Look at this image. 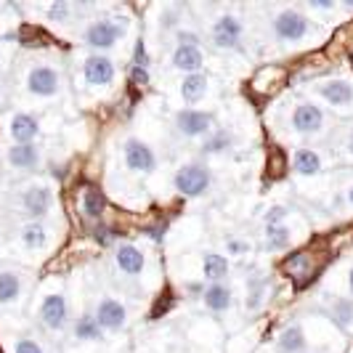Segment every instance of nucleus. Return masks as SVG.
Masks as SVG:
<instances>
[{"label": "nucleus", "instance_id": "nucleus-1", "mask_svg": "<svg viewBox=\"0 0 353 353\" xmlns=\"http://www.w3.org/2000/svg\"><path fill=\"white\" fill-rule=\"evenodd\" d=\"M271 32L282 43H305L316 35V24L311 17H305L301 8L284 6L271 19Z\"/></svg>", "mask_w": 353, "mask_h": 353}, {"label": "nucleus", "instance_id": "nucleus-2", "mask_svg": "<svg viewBox=\"0 0 353 353\" xmlns=\"http://www.w3.org/2000/svg\"><path fill=\"white\" fill-rule=\"evenodd\" d=\"M128 27H130V21H128V19L99 17V19H93L88 27H85L83 40H85V46H90L96 53L109 51V48H114V46L128 35Z\"/></svg>", "mask_w": 353, "mask_h": 353}, {"label": "nucleus", "instance_id": "nucleus-3", "mask_svg": "<svg viewBox=\"0 0 353 353\" xmlns=\"http://www.w3.org/2000/svg\"><path fill=\"white\" fill-rule=\"evenodd\" d=\"M176 192L183 196H202L210 192L212 186V173L205 162H186L176 170Z\"/></svg>", "mask_w": 353, "mask_h": 353}, {"label": "nucleus", "instance_id": "nucleus-4", "mask_svg": "<svg viewBox=\"0 0 353 353\" xmlns=\"http://www.w3.org/2000/svg\"><path fill=\"white\" fill-rule=\"evenodd\" d=\"M242 37H245V21L236 17V14H223V17H218L212 21L210 40L215 48L234 51V48H239Z\"/></svg>", "mask_w": 353, "mask_h": 353}, {"label": "nucleus", "instance_id": "nucleus-5", "mask_svg": "<svg viewBox=\"0 0 353 353\" xmlns=\"http://www.w3.org/2000/svg\"><path fill=\"white\" fill-rule=\"evenodd\" d=\"M117 70H114V61L104 56V53H90L83 59V80L88 88L104 90L114 83Z\"/></svg>", "mask_w": 353, "mask_h": 353}, {"label": "nucleus", "instance_id": "nucleus-6", "mask_svg": "<svg viewBox=\"0 0 353 353\" xmlns=\"http://www.w3.org/2000/svg\"><path fill=\"white\" fill-rule=\"evenodd\" d=\"M27 90L35 99H53L61 93V74L51 64H35L27 72Z\"/></svg>", "mask_w": 353, "mask_h": 353}, {"label": "nucleus", "instance_id": "nucleus-7", "mask_svg": "<svg viewBox=\"0 0 353 353\" xmlns=\"http://www.w3.org/2000/svg\"><path fill=\"white\" fill-rule=\"evenodd\" d=\"M173 125L183 139H208L212 133V114L202 109H178Z\"/></svg>", "mask_w": 353, "mask_h": 353}, {"label": "nucleus", "instance_id": "nucleus-8", "mask_svg": "<svg viewBox=\"0 0 353 353\" xmlns=\"http://www.w3.org/2000/svg\"><path fill=\"white\" fill-rule=\"evenodd\" d=\"M290 123H292V130L301 136H319L327 125V114L316 101H301L292 109Z\"/></svg>", "mask_w": 353, "mask_h": 353}, {"label": "nucleus", "instance_id": "nucleus-9", "mask_svg": "<svg viewBox=\"0 0 353 353\" xmlns=\"http://www.w3.org/2000/svg\"><path fill=\"white\" fill-rule=\"evenodd\" d=\"M93 319L99 321L101 332H120V330L128 327V308H125L123 301L104 295L93 308Z\"/></svg>", "mask_w": 353, "mask_h": 353}, {"label": "nucleus", "instance_id": "nucleus-10", "mask_svg": "<svg viewBox=\"0 0 353 353\" xmlns=\"http://www.w3.org/2000/svg\"><path fill=\"white\" fill-rule=\"evenodd\" d=\"M316 93L340 112H353V80L348 77H330L316 83Z\"/></svg>", "mask_w": 353, "mask_h": 353}, {"label": "nucleus", "instance_id": "nucleus-11", "mask_svg": "<svg viewBox=\"0 0 353 353\" xmlns=\"http://www.w3.org/2000/svg\"><path fill=\"white\" fill-rule=\"evenodd\" d=\"M123 159H125V168L130 170V173H152L154 168H157V154H154V149L149 146L146 141L141 139H128L123 146Z\"/></svg>", "mask_w": 353, "mask_h": 353}, {"label": "nucleus", "instance_id": "nucleus-12", "mask_svg": "<svg viewBox=\"0 0 353 353\" xmlns=\"http://www.w3.org/2000/svg\"><path fill=\"white\" fill-rule=\"evenodd\" d=\"M40 321L51 332H59V330L67 327V321H70V305H67L64 292H46L43 295V301H40Z\"/></svg>", "mask_w": 353, "mask_h": 353}, {"label": "nucleus", "instance_id": "nucleus-13", "mask_svg": "<svg viewBox=\"0 0 353 353\" xmlns=\"http://www.w3.org/2000/svg\"><path fill=\"white\" fill-rule=\"evenodd\" d=\"M21 208H24L27 215H32V218H43L53 208V192L48 186H43V183H35V186H30L21 194Z\"/></svg>", "mask_w": 353, "mask_h": 353}, {"label": "nucleus", "instance_id": "nucleus-14", "mask_svg": "<svg viewBox=\"0 0 353 353\" xmlns=\"http://www.w3.org/2000/svg\"><path fill=\"white\" fill-rule=\"evenodd\" d=\"M170 67L183 74H196L205 67V53L199 46H176L170 53Z\"/></svg>", "mask_w": 353, "mask_h": 353}, {"label": "nucleus", "instance_id": "nucleus-15", "mask_svg": "<svg viewBox=\"0 0 353 353\" xmlns=\"http://www.w3.org/2000/svg\"><path fill=\"white\" fill-rule=\"evenodd\" d=\"M114 265L128 276H139L143 271V265H146V255L141 252V248L123 242V245L114 248Z\"/></svg>", "mask_w": 353, "mask_h": 353}, {"label": "nucleus", "instance_id": "nucleus-16", "mask_svg": "<svg viewBox=\"0 0 353 353\" xmlns=\"http://www.w3.org/2000/svg\"><path fill=\"white\" fill-rule=\"evenodd\" d=\"M202 303L212 314H226L231 308V303H234V292H231V287L226 282L208 284L202 290Z\"/></svg>", "mask_w": 353, "mask_h": 353}, {"label": "nucleus", "instance_id": "nucleus-17", "mask_svg": "<svg viewBox=\"0 0 353 353\" xmlns=\"http://www.w3.org/2000/svg\"><path fill=\"white\" fill-rule=\"evenodd\" d=\"M292 170H295L298 176H303V178L321 176V170H324L321 154H319L316 149H308V146L295 149V154H292Z\"/></svg>", "mask_w": 353, "mask_h": 353}, {"label": "nucleus", "instance_id": "nucleus-18", "mask_svg": "<svg viewBox=\"0 0 353 353\" xmlns=\"http://www.w3.org/2000/svg\"><path fill=\"white\" fill-rule=\"evenodd\" d=\"M6 159L17 170H35L37 165H40V149H37L35 143H14L6 152Z\"/></svg>", "mask_w": 353, "mask_h": 353}, {"label": "nucleus", "instance_id": "nucleus-19", "mask_svg": "<svg viewBox=\"0 0 353 353\" xmlns=\"http://www.w3.org/2000/svg\"><path fill=\"white\" fill-rule=\"evenodd\" d=\"M208 88H210L208 74L196 72V74H183L178 93H181V99H183L186 104H196V101H202V99L208 96Z\"/></svg>", "mask_w": 353, "mask_h": 353}, {"label": "nucleus", "instance_id": "nucleus-20", "mask_svg": "<svg viewBox=\"0 0 353 353\" xmlns=\"http://www.w3.org/2000/svg\"><path fill=\"white\" fill-rule=\"evenodd\" d=\"M11 139L17 143H32L37 139V133H40V123H37V117L32 114H27V112H19L14 114V120H11Z\"/></svg>", "mask_w": 353, "mask_h": 353}, {"label": "nucleus", "instance_id": "nucleus-21", "mask_svg": "<svg viewBox=\"0 0 353 353\" xmlns=\"http://www.w3.org/2000/svg\"><path fill=\"white\" fill-rule=\"evenodd\" d=\"M229 258H223L221 252H212L208 250L205 255H202V276L208 279L210 284H218L223 282L226 276H229Z\"/></svg>", "mask_w": 353, "mask_h": 353}, {"label": "nucleus", "instance_id": "nucleus-22", "mask_svg": "<svg viewBox=\"0 0 353 353\" xmlns=\"http://www.w3.org/2000/svg\"><path fill=\"white\" fill-rule=\"evenodd\" d=\"M305 345H308V337H305V330H303L301 324L287 327V330H282V335L276 337L279 353H303Z\"/></svg>", "mask_w": 353, "mask_h": 353}, {"label": "nucleus", "instance_id": "nucleus-23", "mask_svg": "<svg viewBox=\"0 0 353 353\" xmlns=\"http://www.w3.org/2000/svg\"><path fill=\"white\" fill-rule=\"evenodd\" d=\"M72 335H74V340H80V343H99L104 337V332H101L99 321L93 319V314H83V316L74 321Z\"/></svg>", "mask_w": 353, "mask_h": 353}, {"label": "nucleus", "instance_id": "nucleus-24", "mask_svg": "<svg viewBox=\"0 0 353 353\" xmlns=\"http://www.w3.org/2000/svg\"><path fill=\"white\" fill-rule=\"evenodd\" d=\"M21 298V276L17 271H0V305H11Z\"/></svg>", "mask_w": 353, "mask_h": 353}, {"label": "nucleus", "instance_id": "nucleus-25", "mask_svg": "<svg viewBox=\"0 0 353 353\" xmlns=\"http://www.w3.org/2000/svg\"><path fill=\"white\" fill-rule=\"evenodd\" d=\"M21 245L27 250H43L46 248V242H48V229L40 223V221H32V223H27L24 229H21Z\"/></svg>", "mask_w": 353, "mask_h": 353}, {"label": "nucleus", "instance_id": "nucleus-26", "mask_svg": "<svg viewBox=\"0 0 353 353\" xmlns=\"http://www.w3.org/2000/svg\"><path fill=\"white\" fill-rule=\"evenodd\" d=\"M231 146H234V136L229 130H212L202 143V154H221V152H229Z\"/></svg>", "mask_w": 353, "mask_h": 353}, {"label": "nucleus", "instance_id": "nucleus-27", "mask_svg": "<svg viewBox=\"0 0 353 353\" xmlns=\"http://www.w3.org/2000/svg\"><path fill=\"white\" fill-rule=\"evenodd\" d=\"M292 242V231L287 223L282 226H265V248L268 250H284Z\"/></svg>", "mask_w": 353, "mask_h": 353}, {"label": "nucleus", "instance_id": "nucleus-28", "mask_svg": "<svg viewBox=\"0 0 353 353\" xmlns=\"http://www.w3.org/2000/svg\"><path fill=\"white\" fill-rule=\"evenodd\" d=\"M74 11H77V6L64 3V0H56V3H51V6L46 8V17H48V21H53V24H70L72 19H74Z\"/></svg>", "mask_w": 353, "mask_h": 353}, {"label": "nucleus", "instance_id": "nucleus-29", "mask_svg": "<svg viewBox=\"0 0 353 353\" xmlns=\"http://www.w3.org/2000/svg\"><path fill=\"white\" fill-rule=\"evenodd\" d=\"M83 212H85V218H101V210H104V196L101 192H96V189H85L83 192Z\"/></svg>", "mask_w": 353, "mask_h": 353}, {"label": "nucleus", "instance_id": "nucleus-30", "mask_svg": "<svg viewBox=\"0 0 353 353\" xmlns=\"http://www.w3.org/2000/svg\"><path fill=\"white\" fill-rule=\"evenodd\" d=\"M330 314H332L337 324H343L348 330L353 327V301H335L332 308H330Z\"/></svg>", "mask_w": 353, "mask_h": 353}, {"label": "nucleus", "instance_id": "nucleus-31", "mask_svg": "<svg viewBox=\"0 0 353 353\" xmlns=\"http://www.w3.org/2000/svg\"><path fill=\"white\" fill-rule=\"evenodd\" d=\"M14 353H46V348L35 337H17L14 340Z\"/></svg>", "mask_w": 353, "mask_h": 353}, {"label": "nucleus", "instance_id": "nucleus-32", "mask_svg": "<svg viewBox=\"0 0 353 353\" xmlns=\"http://www.w3.org/2000/svg\"><path fill=\"white\" fill-rule=\"evenodd\" d=\"M287 215H290V210L287 208H282V205H274V208H268L263 215L265 226H282L284 221H287Z\"/></svg>", "mask_w": 353, "mask_h": 353}, {"label": "nucleus", "instance_id": "nucleus-33", "mask_svg": "<svg viewBox=\"0 0 353 353\" xmlns=\"http://www.w3.org/2000/svg\"><path fill=\"white\" fill-rule=\"evenodd\" d=\"M305 6L314 14H335L337 8H340V3H335V0H308Z\"/></svg>", "mask_w": 353, "mask_h": 353}, {"label": "nucleus", "instance_id": "nucleus-34", "mask_svg": "<svg viewBox=\"0 0 353 353\" xmlns=\"http://www.w3.org/2000/svg\"><path fill=\"white\" fill-rule=\"evenodd\" d=\"M340 154L343 157L353 159V123L345 128V133H343V141H340Z\"/></svg>", "mask_w": 353, "mask_h": 353}, {"label": "nucleus", "instance_id": "nucleus-35", "mask_svg": "<svg viewBox=\"0 0 353 353\" xmlns=\"http://www.w3.org/2000/svg\"><path fill=\"white\" fill-rule=\"evenodd\" d=\"M130 80H133V85H149V70L146 67H136V64H130Z\"/></svg>", "mask_w": 353, "mask_h": 353}, {"label": "nucleus", "instance_id": "nucleus-36", "mask_svg": "<svg viewBox=\"0 0 353 353\" xmlns=\"http://www.w3.org/2000/svg\"><path fill=\"white\" fill-rule=\"evenodd\" d=\"M176 46H199V35L192 30H176Z\"/></svg>", "mask_w": 353, "mask_h": 353}, {"label": "nucleus", "instance_id": "nucleus-37", "mask_svg": "<svg viewBox=\"0 0 353 353\" xmlns=\"http://www.w3.org/2000/svg\"><path fill=\"white\" fill-rule=\"evenodd\" d=\"M133 64H136V67H146V70H149V53H146V46H143L141 40L136 43V56H133Z\"/></svg>", "mask_w": 353, "mask_h": 353}, {"label": "nucleus", "instance_id": "nucleus-38", "mask_svg": "<svg viewBox=\"0 0 353 353\" xmlns=\"http://www.w3.org/2000/svg\"><path fill=\"white\" fill-rule=\"evenodd\" d=\"M345 199H348V205L353 208V183L348 186V189H345Z\"/></svg>", "mask_w": 353, "mask_h": 353}, {"label": "nucleus", "instance_id": "nucleus-39", "mask_svg": "<svg viewBox=\"0 0 353 353\" xmlns=\"http://www.w3.org/2000/svg\"><path fill=\"white\" fill-rule=\"evenodd\" d=\"M348 292H351V298H353V265H351V271H348Z\"/></svg>", "mask_w": 353, "mask_h": 353}]
</instances>
